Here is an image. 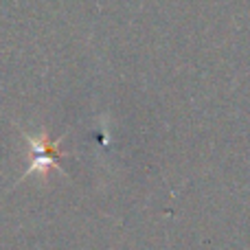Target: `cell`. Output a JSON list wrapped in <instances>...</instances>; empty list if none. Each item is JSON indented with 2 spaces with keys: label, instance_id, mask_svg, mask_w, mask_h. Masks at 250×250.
I'll return each mask as SVG.
<instances>
[{
  "label": "cell",
  "instance_id": "1",
  "mask_svg": "<svg viewBox=\"0 0 250 250\" xmlns=\"http://www.w3.org/2000/svg\"><path fill=\"white\" fill-rule=\"evenodd\" d=\"M29 138V147H31V167L26 173L35 171L40 167H60L57 165V154H55V143L46 141V138Z\"/></svg>",
  "mask_w": 250,
  "mask_h": 250
}]
</instances>
